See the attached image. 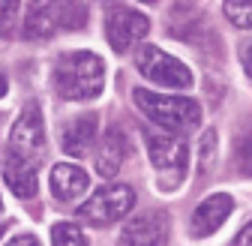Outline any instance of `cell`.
Masks as SVG:
<instances>
[{
  "mask_svg": "<svg viewBox=\"0 0 252 246\" xmlns=\"http://www.w3.org/2000/svg\"><path fill=\"white\" fill-rule=\"evenodd\" d=\"M45 159V123L36 102H27L18 120L12 123V132L3 153V183L18 198H33L39 189V168Z\"/></svg>",
  "mask_w": 252,
  "mask_h": 246,
  "instance_id": "1",
  "label": "cell"
},
{
  "mask_svg": "<svg viewBox=\"0 0 252 246\" xmlns=\"http://www.w3.org/2000/svg\"><path fill=\"white\" fill-rule=\"evenodd\" d=\"M105 87V63L93 51H69L60 54L54 63V90L60 99L87 102L96 99Z\"/></svg>",
  "mask_w": 252,
  "mask_h": 246,
  "instance_id": "2",
  "label": "cell"
},
{
  "mask_svg": "<svg viewBox=\"0 0 252 246\" xmlns=\"http://www.w3.org/2000/svg\"><path fill=\"white\" fill-rule=\"evenodd\" d=\"M132 102L150 123L168 132H189L201 120V105L189 96H165V93H156V90L135 87Z\"/></svg>",
  "mask_w": 252,
  "mask_h": 246,
  "instance_id": "3",
  "label": "cell"
},
{
  "mask_svg": "<svg viewBox=\"0 0 252 246\" xmlns=\"http://www.w3.org/2000/svg\"><path fill=\"white\" fill-rule=\"evenodd\" d=\"M147 153L156 171V183L162 192H174L183 186L189 171V144L174 132H147Z\"/></svg>",
  "mask_w": 252,
  "mask_h": 246,
  "instance_id": "4",
  "label": "cell"
},
{
  "mask_svg": "<svg viewBox=\"0 0 252 246\" xmlns=\"http://www.w3.org/2000/svg\"><path fill=\"white\" fill-rule=\"evenodd\" d=\"M135 204V192L126 183H108V186H99L81 207H78V219L87 225H111L117 219H123L126 213Z\"/></svg>",
  "mask_w": 252,
  "mask_h": 246,
  "instance_id": "5",
  "label": "cell"
},
{
  "mask_svg": "<svg viewBox=\"0 0 252 246\" xmlns=\"http://www.w3.org/2000/svg\"><path fill=\"white\" fill-rule=\"evenodd\" d=\"M135 69L153 81V84H162V87H171V90H186L192 87V72L189 66H183L180 60L156 45H141L138 54H135Z\"/></svg>",
  "mask_w": 252,
  "mask_h": 246,
  "instance_id": "6",
  "label": "cell"
},
{
  "mask_svg": "<svg viewBox=\"0 0 252 246\" xmlns=\"http://www.w3.org/2000/svg\"><path fill=\"white\" fill-rule=\"evenodd\" d=\"M150 30V21L144 12L126 6V3H111L105 9V39L117 54H126L135 42H141Z\"/></svg>",
  "mask_w": 252,
  "mask_h": 246,
  "instance_id": "7",
  "label": "cell"
},
{
  "mask_svg": "<svg viewBox=\"0 0 252 246\" xmlns=\"http://www.w3.org/2000/svg\"><path fill=\"white\" fill-rule=\"evenodd\" d=\"M171 219L165 210H141L123 225L117 246H168Z\"/></svg>",
  "mask_w": 252,
  "mask_h": 246,
  "instance_id": "8",
  "label": "cell"
},
{
  "mask_svg": "<svg viewBox=\"0 0 252 246\" xmlns=\"http://www.w3.org/2000/svg\"><path fill=\"white\" fill-rule=\"evenodd\" d=\"M48 189L60 204H72L90 189V177L72 162H57L48 174Z\"/></svg>",
  "mask_w": 252,
  "mask_h": 246,
  "instance_id": "9",
  "label": "cell"
},
{
  "mask_svg": "<svg viewBox=\"0 0 252 246\" xmlns=\"http://www.w3.org/2000/svg\"><path fill=\"white\" fill-rule=\"evenodd\" d=\"M96 132H99L96 114H81V117L69 120L66 126H63V132H60V147H63V153H66V156H72V159L87 156L90 147H93V141H96Z\"/></svg>",
  "mask_w": 252,
  "mask_h": 246,
  "instance_id": "10",
  "label": "cell"
},
{
  "mask_svg": "<svg viewBox=\"0 0 252 246\" xmlns=\"http://www.w3.org/2000/svg\"><path fill=\"white\" fill-rule=\"evenodd\" d=\"M231 210H234L231 195H225V192H213V195H207V198L195 207V213H192V234H195V237L213 234L219 225H222V222L231 216Z\"/></svg>",
  "mask_w": 252,
  "mask_h": 246,
  "instance_id": "11",
  "label": "cell"
},
{
  "mask_svg": "<svg viewBox=\"0 0 252 246\" xmlns=\"http://www.w3.org/2000/svg\"><path fill=\"white\" fill-rule=\"evenodd\" d=\"M126 153H129V141H126V132L111 126L102 138H99V147H96V171L102 177H114L123 162H126Z\"/></svg>",
  "mask_w": 252,
  "mask_h": 246,
  "instance_id": "12",
  "label": "cell"
},
{
  "mask_svg": "<svg viewBox=\"0 0 252 246\" xmlns=\"http://www.w3.org/2000/svg\"><path fill=\"white\" fill-rule=\"evenodd\" d=\"M60 27V15H57V3H30L27 15H24V27L21 33L24 39H45Z\"/></svg>",
  "mask_w": 252,
  "mask_h": 246,
  "instance_id": "13",
  "label": "cell"
},
{
  "mask_svg": "<svg viewBox=\"0 0 252 246\" xmlns=\"http://www.w3.org/2000/svg\"><path fill=\"white\" fill-rule=\"evenodd\" d=\"M51 246H87V240H84V234H81L78 225H72V222H57L51 228Z\"/></svg>",
  "mask_w": 252,
  "mask_h": 246,
  "instance_id": "14",
  "label": "cell"
},
{
  "mask_svg": "<svg viewBox=\"0 0 252 246\" xmlns=\"http://www.w3.org/2000/svg\"><path fill=\"white\" fill-rule=\"evenodd\" d=\"M57 15H60V27L78 30L87 21V6L84 3H57Z\"/></svg>",
  "mask_w": 252,
  "mask_h": 246,
  "instance_id": "15",
  "label": "cell"
},
{
  "mask_svg": "<svg viewBox=\"0 0 252 246\" xmlns=\"http://www.w3.org/2000/svg\"><path fill=\"white\" fill-rule=\"evenodd\" d=\"M225 9V15H228V21L231 24H237V27H252V3H243V0H228V3L222 6Z\"/></svg>",
  "mask_w": 252,
  "mask_h": 246,
  "instance_id": "16",
  "label": "cell"
},
{
  "mask_svg": "<svg viewBox=\"0 0 252 246\" xmlns=\"http://www.w3.org/2000/svg\"><path fill=\"white\" fill-rule=\"evenodd\" d=\"M213 156H216V132L207 129V132L201 135V147H198V168L207 171L210 162H213Z\"/></svg>",
  "mask_w": 252,
  "mask_h": 246,
  "instance_id": "17",
  "label": "cell"
},
{
  "mask_svg": "<svg viewBox=\"0 0 252 246\" xmlns=\"http://www.w3.org/2000/svg\"><path fill=\"white\" fill-rule=\"evenodd\" d=\"M237 162L246 174H252V132L240 141V150H237Z\"/></svg>",
  "mask_w": 252,
  "mask_h": 246,
  "instance_id": "18",
  "label": "cell"
},
{
  "mask_svg": "<svg viewBox=\"0 0 252 246\" xmlns=\"http://www.w3.org/2000/svg\"><path fill=\"white\" fill-rule=\"evenodd\" d=\"M15 15H18V3H0V36L12 27Z\"/></svg>",
  "mask_w": 252,
  "mask_h": 246,
  "instance_id": "19",
  "label": "cell"
},
{
  "mask_svg": "<svg viewBox=\"0 0 252 246\" xmlns=\"http://www.w3.org/2000/svg\"><path fill=\"white\" fill-rule=\"evenodd\" d=\"M6 246H42V243H39L33 234H15V237L6 243Z\"/></svg>",
  "mask_w": 252,
  "mask_h": 246,
  "instance_id": "20",
  "label": "cell"
},
{
  "mask_svg": "<svg viewBox=\"0 0 252 246\" xmlns=\"http://www.w3.org/2000/svg\"><path fill=\"white\" fill-rule=\"evenodd\" d=\"M228 246H252V222H249V225H246V228H243L231 243H228Z\"/></svg>",
  "mask_w": 252,
  "mask_h": 246,
  "instance_id": "21",
  "label": "cell"
},
{
  "mask_svg": "<svg viewBox=\"0 0 252 246\" xmlns=\"http://www.w3.org/2000/svg\"><path fill=\"white\" fill-rule=\"evenodd\" d=\"M243 66H246V72L252 75V42L246 45V51H243Z\"/></svg>",
  "mask_w": 252,
  "mask_h": 246,
  "instance_id": "22",
  "label": "cell"
},
{
  "mask_svg": "<svg viewBox=\"0 0 252 246\" xmlns=\"http://www.w3.org/2000/svg\"><path fill=\"white\" fill-rule=\"evenodd\" d=\"M6 90H9V81H6V72L0 69V99L6 96Z\"/></svg>",
  "mask_w": 252,
  "mask_h": 246,
  "instance_id": "23",
  "label": "cell"
},
{
  "mask_svg": "<svg viewBox=\"0 0 252 246\" xmlns=\"http://www.w3.org/2000/svg\"><path fill=\"white\" fill-rule=\"evenodd\" d=\"M9 228V222H0V237H3V231Z\"/></svg>",
  "mask_w": 252,
  "mask_h": 246,
  "instance_id": "24",
  "label": "cell"
}]
</instances>
